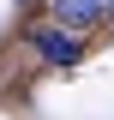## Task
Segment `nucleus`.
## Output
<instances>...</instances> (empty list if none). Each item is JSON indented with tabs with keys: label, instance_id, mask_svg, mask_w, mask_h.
Masks as SVG:
<instances>
[{
	"label": "nucleus",
	"instance_id": "1",
	"mask_svg": "<svg viewBox=\"0 0 114 120\" xmlns=\"http://www.w3.org/2000/svg\"><path fill=\"white\" fill-rule=\"evenodd\" d=\"M30 42H36V54H42V60H54V66H72V60H78V36L60 30V24H42Z\"/></svg>",
	"mask_w": 114,
	"mask_h": 120
},
{
	"label": "nucleus",
	"instance_id": "2",
	"mask_svg": "<svg viewBox=\"0 0 114 120\" xmlns=\"http://www.w3.org/2000/svg\"><path fill=\"white\" fill-rule=\"evenodd\" d=\"M108 12V0H54V24L60 30H90Z\"/></svg>",
	"mask_w": 114,
	"mask_h": 120
},
{
	"label": "nucleus",
	"instance_id": "3",
	"mask_svg": "<svg viewBox=\"0 0 114 120\" xmlns=\"http://www.w3.org/2000/svg\"><path fill=\"white\" fill-rule=\"evenodd\" d=\"M108 18H114V0H108Z\"/></svg>",
	"mask_w": 114,
	"mask_h": 120
}]
</instances>
